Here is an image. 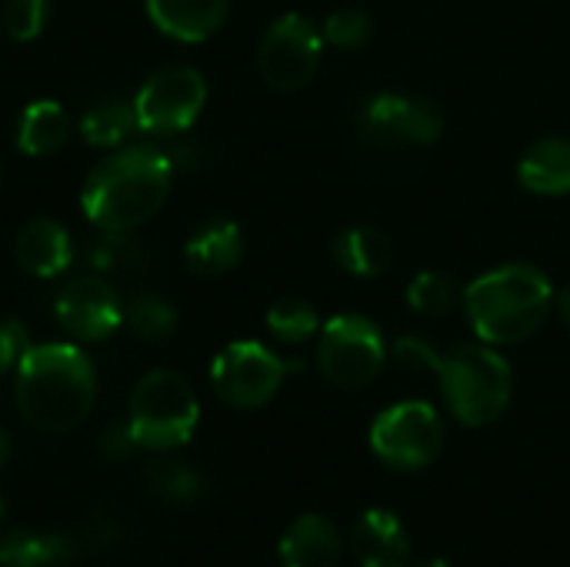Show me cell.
Instances as JSON below:
<instances>
[{
  "label": "cell",
  "mask_w": 570,
  "mask_h": 567,
  "mask_svg": "<svg viewBox=\"0 0 570 567\" xmlns=\"http://www.w3.org/2000/svg\"><path fill=\"white\" fill-rule=\"evenodd\" d=\"M200 421V401L187 378L177 371H147L130 391L127 428L140 451H177L184 448Z\"/></svg>",
  "instance_id": "cell-5"
},
{
  "label": "cell",
  "mask_w": 570,
  "mask_h": 567,
  "mask_svg": "<svg viewBox=\"0 0 570 567\" xmlns=\"http://www.w3.org/2000/svg\"><path fill=\"white\" fill-rule=\"evenodd\" d=\"M554 304H558V314H561V321L570 328V284L561 291V294H554Z\"/></svg>",
  "instance_id": "cell-33"
},
{
  "label": "cell",
  "mask_w": 570,
  "mask_h": 567,
  "mask_svg": "<svg viewBox=\"0 0 570 567\" xmlns=\"http://www.w3.org/2000/svg\"><path fill=\"white\" fill-rule=\"evenodd\" d=\"M394 358H397V364H401L404 371H414V374H438L444 354H438L424 338L404 334V338H397V344H394Z\"/></svg>",
  "instance_id": "cell-30"
},
{
  "label": "cell",
  "mask_w": 570,
  "mask_h": 567,
  "mask_svg": "<svg viewBox=\"0 0 570 567\" xmlns=\"http://www.w3.org/2000/svg\"><path fill=\"white\" fill-rule=\"evenodd\" d=\"M518 180L524 190L541 197L570 194V137L534 140L518 164Z\"/></svg>",
  "instance_id": "cell-18"
},
{
  "label": "cell",
  "mask_w": 570,
  "mask_h": 567,
  "mask_svg": "<svg viewBox=\"0 0 570 567\" xmlns=\"http://www.w3.org/2000/svg\"><path fill=\"white\" fill-rule=\"evenodd\" d=\"M124 301L117 287L104 274H80L73 277L53 301L57 324L67 338L80 344L107 341L124 324Z\"/></svg>",
  "instance_id": "cell-12"
},
{
  "label": "cell",
  "mask_w": 570,
  "mask_h": 567,
  "mask_svg": "<svg viewBox=\"0 0 570 567\" xmlns=\"http://www.w3.org/2000/svg\"><path fill=\"white\" fill-rule=\"evenodd\" d=\"M351 551L361 567H391L407 561L411 541L397 515L384 508H371L351 528Z\"/></svg>",
  "instance_id": "cell-15"
},
{
  "label": "cell",
  "mask_w": 570,
  "mask_h": 567,
  "mask_svg": "<svg viewBox=\"0 0 570 567\" xmlns=\"http://www.w3.org/2000/svg\"><path fill=\"white\" fill-rule=\"evenodd\" d=\"M244 257V234L227 217L204 221L184 244V261L197 277H220Z\"/></svg>",
  "instance_id": "cell-16"
},
{
  "label": "cell",
  "mask_w": 570,
  "mask_h": 567,
  "mask_svg": "<svg viewBox=\"0 0 570 567\" xmlns=\"http://www.w3.org/2000/svg\"><path fill=\"white\" fill-rule=\"evenodd\" d=\"M77 555V541L60 531L17 528L0 538V567H60Z\"/></svg>",
  "instance_id": "cell-20"
},
{
  "label": "cell",
  "mask_w": 570,
  "mask_h": 567,
  "mask_svg": "<svg viewBox=\"0 0 570 567\" xmlns=\"http://www.w3.org/2000/svg\"><path fill=\"white\" fill-rule=\"evenodd\" d=\"M554 287L534 264H504L474 277L464 291V311L474 334L491 344L528 341L551 314Z\"/></svg>",
  "instance_id": "cell-3"
},
{
  "label": "cell",
  "mask_w": 570,
  "mask_h": 567,
  "mask_svg": "<svg viewBox=\"0 0 570 567\" xmlns=\"http://www.w3.org/2000/svg\"><path fill=\"white\" fill-rule=\"evenodd\" d=\"M461 301V287L448 271H421L407 284V304L421 317H444Z\"/></svg>",
  "instance_id": "cell-26"
},
{
  "label": "cell",
  "mask_w": 570,
  "mask_h": 567,
  "mask_svg": "<svg viewBox=\"0 0 570 567\" xmlns=\"http://www.w3.org/2000/svg\"><path fill=\"white\" fill-rule=\"evenodd\" d=\"M13 257L27 274L40 281L60 277L73 264L70 231L53 217H33L13 237Z\"/></svg>",
  "instance_id": "cell-13"
},
{
  "label": "cell",
  "mask_w": 570,
  "mask_h": 567,
  "mask_svg": "<svg viewBox=\"0 0 570 567\" xmlns=\"http://www.w3.org/2000/svg\"><path fill=\"white\" fill-rule=\"evenodd\" d=\"M70 114L60 100L40 97L30 100L17 120V150L27 157H47L57 154L70 137Z\"/></svg>",
  "instance_id": "cell-19"
},
{
  "label": "cell",
  "mask_w": 570,
  "mask_h": 567,
  "mask_svg": "<svg viewBox=\"0 0 570 567\" xmlns=\"http://www.w3.org/2000/svg\"><path fill=\"white\" fill-rule=\"evenodd\" d=\"M267 331L281 341V344H304L307 338H314L321 331V317L317 307L304 297H277L267 307Z\"/></svg>",
  "instance_id": "cell-24"
},
{
  "label": "cell",
  "mask_w": 570,
  "mask_h": 567,
  "mask_svg": "<svg viewBox=\"0 0 570 567\" xmlns=\"http://www.w3.org/2000/svg\"><path fill=\"white\" fill-rule=\"evenodd\" d=\"M291 364L277 358L271 348L257 341H234L227 344L210 364L214 394L237 411L264 408L284 384Z\"/></svg>",
  "instance_id": "cell-10"
},
{
  "label": "cell",
  "mask_w": 570,
  "mask_h": 567,
  "mask_svg": "<svg viewBox=\"0 0 570 567\" xmlns=\"http://www.w3.org/2000/svg\"><path fill=\"white\" fill-rule=\"evenodd\" d=\"M207 104V80L190 63L157 67L134 97L137 127L150 137H177L194 127Z\"/></svg>",
  "instance_id": "cell-7"
},
{
  "label": "cell",
  "mask_w": 570,
  "mask_h": 567,
  "mask_svg": "<svg viewBox=\"0 0 570 567\" xmlns=\"http://www.w3.org/2000/svg\"><path fill=\"white\" fill-rule=\"evenodd\" d=\"M27 348H30L27 328L20 321H13V317L0 321V378L17 371V364H20Z\"/></svg>",
  "instance_id": "cell-31"
},
{
  "label": "cell",
  "mask_w": 570,
  "mask_h": 567,
  "mask_svg": "<svg viewBox=\"0 0 570 567\" xmlns=\"http://www.w3.org/2000/svg\"><path fill=\"white\" fill-rule=\"evenodd\" d=\"M87 261H90V267H94L97 274L130 271V267L140 264V244H134L127 234H110V231H104V237L90 244Z\"/></svg>",
  "instance_id": "cell-28"
},
{
  "label": "cell",
  "mask_w": 570,
  "mask_h": 567,
  "mask_svg": "<svg viewBox=\"0 0 570 567\" xmlns=\"http://www.w3.org/2000/svg\"><path fill=\"white\" fill-rule=\"evenodd\" d=\"M321 50H324L321 27L304 13H284L261 37L257 70L267 87L281 94H294L314 80L321 67Z\"/></svg>",
  "instance_id": "cell-9"
},
{
  "label": "cell",
  "mask_w": 570,
  "mask_h": 567,
  "mask_svg": "<svg viewBox=\"0 0 570 567\" xmlns=\"http://www.w3.org/2000/svg\"><path fill=\"white\" fill-rule=\"evenodd\" d=\"M421 567H448L444 561H428V565H421Z\"/></svg>",
  "instance_id": "cell-35"
},
{
  "label": "cell",
  "mask_w": 570,
  "mask_h": 567,
  "mask_svg": "<svg viewBox=\"0 0 570 567\" xmlns=\"http://www.w3.org/2000/svg\"><path fill=\"white\" fill-rule=\"evenodd\" d=\"M334 261L351 277H381L394 261V244L377 227H347L334 241Z\"/></svg>",
  "instance_id": "cell-21"
},
{
  "label": "cell",
  "mask_w": 570,
  "mask_h": 567,
  "mask_svg": "<svg viewBox=\"0 0 570 567\" xmlns=\"http://www.w3.org/2000/svg\"><path fill=\"white\" fill-rule=\"evenodd\" d=\"M281 567H341V535L321 515H301L281 538Z\"/></svg>",
  "instance_id": "cell-17"
},
{
  "label": "cell",
  "mask_w": 570,
  "mask_h": 567,
  "mask_svg": "<svg viewBox=\"0 0 570 567\" xmlns=\"http://www.w3.org/2000/svg\"><path fill=\"white\" fill-rule=\"evenodd\" d=\"M50 20V0H7L0 10L3 33L17 43H30Z\"/></svg>",
  "instance_id": "cell-27"
},
{
  "label": "cell",
  "mask_w": 570,
  "mask_h": 567,
  "mask_svg": "<svg viewBox=\"0 0 570 567\" xmlns=\"http://www.w3.org/2000/svg\"><path fill=\"white\" fill-rule=\"evenodd\" d=\"M144 485L154 498L167 501V505H194L204 498V478L190 468V465H180V461H157V465H147L144 471Z\"/></svg>",
  "instance_id": "cell-23"
},
{
  "label": "cell",
  "mask_w": 570,
  "mask_h": 567,
  "mask_svg": "<svg viewBox=\"0 0 570 567\" xmlns=\"http://www.w3.org/2000/svg\"><path fill=\"white\" fill-rule=\"evenodd\" d=\"M7 458H10V438H7V431L0 428V468H3Z\"/></svg>",
  "instance_id": "cell-34"
},
{
  "label": "cell",
  "mask_w": 570,
  "mask_h": 567,
  "mask_svg": "<svg viewBox=\"0 0 570 567\" xmlns=\"http://www.w3.org/2000/svg\"><path fill=\"white\" fill-rule=\"evenodd\" d=\"M371 30H374L371 17H367L364 10H357V7L334 10V13L324 20V27H321L324 40L334 43V47H344V50L364 47V43L371 40Z\"/></svg>",
  "instance_id": "cell-29"
},
{
  "label": "cell",
  "mask_w": 570,
  "mask_h": 567,
  "mask_svg": "<svg viewBox=\"0 0 570 567\" xmlns=\"http://www.w3.org/2000/svg\"><path fill=\"white\" fill-rule=\"evenodd\" d=\"M174 160L154 144H124L104 157L83 180L80 207L87 221L110 234L144 227L167 204Z\"/></svg>",
  "instance_id": "cell-2"
},
{
  "label": "cell",
  "mask_w": 570,
  "mask_h": 567,
  "mask_svg": "<svg viewBox=\"0 0 570 567\" xmlns=\"http://www.w3.org/2000/svg\"><path fill=\"white\" fill-rule=\"evenodd\" d=\"M438 381L451 414L468 428L494 424L508 411L514 391L511 364L491 351V344H461L444 354Z\"/></svg>",
  "instance_id": "cell-4"
},
{
  "label": "cell",
  "mask_w": 570,
  "mask_h": 567,
  "mask_svg": "<svg viewBox=\"0 0 570 567\" xmlns=\"http://www.w3.org/2000/svg\"><path fill=\"white\" fill-rule=\"evenodd\" d=\"M357 130L371 147H377L384 154H394V150L431 147L441 137L444 120H441V110L424 97H414V94H374L361 107Z\"/></svg>",
  "instance_id": "cell-11"
},
{
  "label": "cell",
  "mask_w": 570,
  "mask_h": 567,
  "mask_svg": "<svg viewBox=\"0 0 570 567\" xmlns=\"http://www.w3.org/2000/svg\"><path fill=\"white\" fill-rule=\"evenodd\" d=\"M134 130H140L137 114H134V100L130 104L127 100H100L80 117V137L90 147L117 150L130 140Z\"/></svg>",
  "instance_id": "cell-22"
},
{
  "label": "cell",
  "mask_w": 570,
  "mask_h": 567,
  "mask_svg": "<svg viewBox=\"0 0 570 567\" xmlns=\"http://www.w3.org/2000/svg\"><path fill=\"white\" fill-rule=\"evenodd\" d=\"M384 334L364 314H337L321 324L317 368L341 391H364L384 371Z\"/></svg>",
  "instance_id": "cell-6"
},
{
  "label": "cell",
  "mask_w": 570,
  "mask_h": 567,
  "mask_svg": "<svg viewBox=\"0 0 570 567\" xmlns=\"http://www.w3.org/2000/svg\"><path fill=\"white\" fill-rule=\"evenodd\" d=\"M124 324L130 328L134 338H140L147 344H157V341H167L177 331V311L160 294H140V297H134L127 304Z\"/></svg>",
  "instance_id": "cell-25"
},
{
  "label": "cell",
  "mask_w": 570,
  "mask_h": 567,
  "mask_svg": "<svg viewBox=\"0 0 570 567\" xmlns=\"http://www.w3.org/2000/svg\"><path fill=\"white\" fill-rule=\"evenodd\" d=\"M444 448L441 414L428 401H401L371 424V451L394 471H421Z\"/></svg>",
  "instance_id": "cell-8"
},
{
  "label": "cell",
  "mask_w": 570,
  "mask_h": 567,
  "mask_svg": "<svg viewBox=\"0 0 570 567\" xmlns=\"http://www.w3.org/2000/svg\"><path fill=\"white\" fill-rule=\"evenodd\" d=\"M0 515H3V505H0Z\"/></svg>",
  "instance_id": "cell-36"
},
{
  "label": "cell",
  "mask_w": 570,
  "mask_h": 567,
  "mask_svg": "<svg viewBox=\"0 0 570 567\" xmlns=\"http://www.w3.org/2000/svg\"><path fill=\"white\" fill-rule=\"evenodd\" d=\"M150 23L177 40V43H200L214 37L230 10V0H144Z\"/></svg>",
  "instance_id": "cell-14"
},
{
  "label": "cell",
  "mask_w": 570,
  "mask_h": 567,
  "mask_svg": "<svg viewBox=\"0 0 570 567\" xmlns=\"http://www.w3.org/2000/svg\"><path fill=\"white\" fill-rule=\"evenodd\" d=\"M391 567H404V565H391Z\"/></svg>",
  "instance_id": "cell-37"
},
{
  "label": "cell",
  "mask_w": 570,
  "mask_h": 567,
  "mask_svg": "<svg viewBox=\"0 0 570 567\" xmlns=\"http://www.w3.org/2000/svg\"><path fill=\"white\" fill-rule=\"evenodd\" d=\"M100 451H104L107 458H114V461H124V458H130V454L137 451V441H134V434H130L127 424H110V428L100 434Z\"/></svg>",
  "instance_id": "cell-32"
},
{
  "label": "cell",
  "mask_w": 570,
  "mask_h": 567,
  "mask_svg": "<svg viewBox=\"0 0 570 567\" xmlns=\"http://www.w3.org/2000/svg\"><path fill=\"white\" fill-rule=\"evenodd\" d=\"M13 401L30 428L67 434L97 404V371L77 344H30L13 371Z\"/></svg>",
  "instance_id": "cell-1"
}]
</instances>
